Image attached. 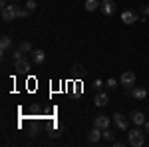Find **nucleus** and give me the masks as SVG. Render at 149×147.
Wrapping results in <instances>:
<instances>
[{"label": "nucleus", "instance_id": "1", "mask_svg": "<svg viewBox=\"0 0 149 147\" xmlns=\"http://www.w3.org/2000/svg\"><path fill=\"white\" fill-rule=\"evenodd\" d=\"M127 141H129L131 147H141L145 143V131H141L139 125H137V129H131V131L127 133Z\"/></svg>", "mask_w": 149, "mask_h": 147}, {"label": "nucleus", "instance_id": "2", "mask_svg": "<svg viewBox=\"0 0 149 147\" xmlns=\"http://www.w3.org/2000/svg\"><path fill=\"white\" fill-rule=\"evenodd\" d=\"M135 74H133V72H123V74H121V78H119V82H121V86H123V88H127V90H131V88H133V86H135Z\"/></svg>", "mask_w": 149, "mask_h": 147}, {"label": "nucleus", "instance_id": "3", "mask_svg": "<svg viewBox=\"0 0 149 147\" xmlns=\"http://www.w3.org/2000/svg\"><path fill=\"white\" fill-rule=\"evenodd\" d=\"M2 20H4V22H12V20H16V10H14V2H10L8 6H2Z\"/></svg>", "mask_w": 149, "mask_h": 147}, {"label": "nucleus", "instance_id": "4", "mask_svg": "<svg viewBox=\"0 0 149 147\" xmlns=\"http://www.w3.org/2000/svg\"><path fill=\"white\" fill-rule=\"evenodd\" d=\"M14 68H16V72H18V74H28L32 66H30L28 58H20V60H16V62H14Z\"/></svg>", "mask_w": 149, "mask_h": 147}, {"label": "nucleus", "instance_id": "5", "mask_svg": "<svg viewBox=\"0 0 149 147\" xmlns=\"http://www.w3.org/2000/svg\"><path fill=\"white\" fill-rule=\"evenodd\" d=\"M100 10H102L105 16H111V14H115L117 6H115L113 0H102V6H100Z\"/></svg>", "mask_w": 149, "mask_h": 147}, {"label": "nucleus", "instance_id": "6", "mask_svg": "<svg viewBox=\"0 0 149 147\" xmlns=\"http://www.w3.org/2000/svg\"><path fill=\"white\" fill-rule=\"evenodd\" d=\"M111 119H113V123L117 125V129H119V131H125L127 127H129V121H127V119H125V117H123L119 111L113 113V117H111Z\"/></svg>", "mask_w": 149, "mask_h": 147}, {"label": "nucleus", "instance_id": "7", "mask_svg": "<svg viewBox=\"0 0 149 147\" xmlns=\"http://www.w3.org/2000/svg\"><path fill=\"white\" fill-rule=\"evenodd\" d=\"M109 117L107 115H95V119H93V127H100V129H109Z\"/></svg>", "mask_w": 149, "mask_h": 147}, {"label": "nucleus", "instance_id": "8", "mask_svg": "<svg viewBox=\"0 0 149 147\" xmlns=\"http://www.w3.org/2000/svg\"><path fill=\"white\" fill-rule=\"evenodd\" d=\"M121 22H123V24L137 22V12H135V10H123V12H121Z\"/></svg>", "mask_w": 149, "mask_h": 147}, {"label": "nucleus", "instance_id": "9", "mask_svg": "<svg viewBox=\"0 0 149 147\" xmlns=\"http://www.w3.org/2000/svg\"><path fill=\"white\" fill-rule=\"evenodd\" d=\"M10 46H12V38L6 36V34H2V38H0V52L6 54V52L10 50Z\"/></svg>", "mask_w": 149, "mask_h": 147}, {"label": "nucleus", "instance_id": "10", "mask_svg": "<svg viewBox=\"0 0 149 147\" xmlns=\"http://www.w3.org/2000/svg\"><path fill=\"white\" fill-rule=\"evenodd\" d=\"M129 93H131L135 100H145V98H147V90H145V88H135V86H133V88L129 90Z\"/></svg>", "mask_w": 149, "mask_h": 147}, {"label": "nucleus", "instance_id": "11", "mask_svg": "<svg viewBox=\"0 0 149 147\" xmlns=\"http://www.w3.org/2000/svg\"><path fill=\"white\" fill-rule=\"evenodd\" d=\"M44 60H46V54H44V50H32V62L34 64H44Z\"/></svg>", "mask_w": 149, "mask_h": 147}, {"label": "nucleus", "instance_id": "12", "mask_svg": "<svg viewBox=\"0 0 149 147\" xmlns=\"http://www.w3.org/2000/svg\"><path fill=\"white\" fill-rule=\"evenodd\" d=\"M129 117H131V121H133L135 125H145V115H143L141 111H131Z\"/></svg>", "mask_w": 149, "mask_h": 147}, {"label": "nucleus", "instance_id": "13", "mask_svg": "<svg viewBox=\"0 0 149 147\" xmlns=\"http://www.w3.org/2000/svg\"><path fill=\"white\" fill-rule=\"evenodd\" d=\"M100 137H102V129H100V127H93L92 131L88 133V139H90L92 143H97V141H100Z\"/></svg>", "mask_w": 149, "mask_h": 147}, {"label": "nucleus", "instance_id": "14", "mask_svg": "<svg viewBox=\"0 0 149 147\" xmlns=\"http://www.w3.org/2000/svg\"><path fill=\"white\" fill-rule=\"evenodd\" d=\"M100 6H102V2H100V0H86V4H84V8H86L88 12L97 10Z\"/></svg>", "mask_w": 149, "mask_h": 147}, {"label": "nucleus", "instance_id": "15", "mask_svg": "<svg viewBox=\"0 0 149 147\" xmlns=\"http://www.w3.org/2000/svg\"><path fill=\"white\" fill-rule=\"evenodd\" d=\"M93 102H95V105H97V107H103V105H107L109 98H107V93H97Z\"/></svg>", "mask_w": 149, "mask_h": 147}, {"label": "nucleus", "instance_id": "16", "mask_svg": "<svg viewBox=\"0 0 149 147\" xmlns=\"http://www.w3.org/2000/svg\"><path fill=\"white\" fill-rule=\"evenodd\" d=\"M14 10H16V18H26L30 12L26 10V8H22V6H18V4H14Z\"/></svg>", "mask_w": 149, "mask_h": 147}, {"label": "nucleus", "instance_id": "17", "mask_svg": "<svg viewBox=\"0 0 149 147\" xmlns=\"http://www.w3.org/2000/svg\"><path fill=\"white\" fill-rule=\"evenodd\" d=\"M20 50H22L24 54H32V44L30 42H22L20 44Z\"/></svg>", "mask_w": 149, "mask_h": 147}, {"label": "nucleus", "instance_id": "18", "mask_svg": "<svg viewBox=\"0 0 149 147\" xmlns=\"http://www.w3.org/2000/svg\"><path fill=\"white\" fill-rule=\"evenodd\" d=\"M102 137L105 139V141H113V133H111L109 129H103V131H102Z\"/></svg>", "mask_w": 149, "mask_h": 147}, {"label": "nucleus", "instance_id": "19", "mask_svg": "<svg viewBox=\"0 0 149 147\" xmlns=\"http://www.w3.org/2000/svg\"><path fill=\"white\" fill-rule=\"evenodd\" d=\"M24 6H26V10H28V12L36 10V0H28V2H26Z\"/></svg>", "mask_w": 149, "mask_h": 147}, {"label": "nucleus", "instance_id": "20", "mask_svg": "<svg viewBox=\"0 0 149 147\" xmlns=\"http://www.w3.org/2000/svg\"><path fill=\"white\" fill-rule=\"evenodd\" d=\"M76 72H78L80 76H86V70H84L81 64H76V66H74V74H76Z\"/></svg>", "mask_w": 149, "mask_h": 147}, {"label": "nucleus", "instance_id": "21", "mask_svg": "<svg viewBox=\"0 0 149 147\" xmlns=\"http://www.w3.org/2000/svg\"><path fill=\"white\" fill-rule=\"evenodd\" d=\"M92 88H93L95 91H100V90L103 88V82H102V79H95V82H93V86H92Z\"/></svg>", "mask_w": 149, "mask_h": 147}, {"label": "nucleus", "instance_id": "22", "mask_svg": "<svg viewBox=\"0 0 149 147\" xmlns=\"http://www.w3.org/2000/svg\"><path fill=\"white\" fill-rule=\"evenodd\" d=\"M12 58H14V62H16V60H20V58H24V52L20 50V48H18V50H16V52L12 54Z\"/></svg>", "mask_w": 149, "mask_h": 147}, {"label": "nucleus", "instance_id": "23", "mask_svg": "<svg viewBox=\"0 0 149 147\" xmlns=\"http://www.w3.org/2000/svg\"><path fill=\"white\" fill-rule=\"evenodd\" d=\"M107 88H109V90H113V88H117V79L109 78V79H107Z\"/></svg>", "mask_w": 149, "mask_h": 147}, {"label": "nucleus", "instance_id": "24", "mask_svg": "<svg viewBox=\"0 0 149 147\" xmlns=\"http://www.w3.org/2000/svg\"><path fill=\"white\" fill-rule=\"evenodd\" d=\"M141 12H143V16H149V4L141 6Z\"/></svg>", "mask_w": 149, "mask_h": 147}, {"label": "nucleus", "instance_id": "25", "mask_svg": "<svg viewBox=\"0 0 149 147\" xmlns=\"http://www.w3.org/2000/svg\"><path fill=\"white\" fill-rule=\"evenodd\" d=\"M0 6H8V0H0Z\"/></svg>", "mask_w": 149, "mask_h": 147}, {"label": "nucleus", "instance_id": "26", "mask_svg": "<svg viewBox=\"0 0 149 147\" xmlns=\"http://www.w3.org/2000/svg\"><path fill=\"white\" fill-rule=\"evenodd\" d=\"M145 133H149V121H145Z\"/></svg>", "mask_w": 149, "mask_h": 147}, {"label": "nucleus", "instance_id": "27", "mask_svg": "<svg viewBox=\"0 0 149 147\" xmlns=\"http://www.w3.org/2000/svg\"><path fill=\"white\" fill-rule=\"evenodd\" d=\"M10 2H18V0H10Z\"/></svg>", "mask_w": 149, "mask_h": 147}]
</instances>
